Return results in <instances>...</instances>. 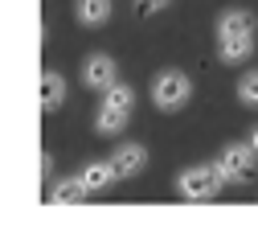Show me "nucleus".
<instances>
[{
	"label": "nucleus",
	"mask_w": 258,
	"mask_h": 230,
	"mask_svg": "<svg viewBox=\"0 0 258 230\" xmlns=\"http://www.w3.org/2000/svg\"><path fill=\"white\" fill-rule=\"evenodd\" d=\"M225 189L217 164H188V169L176 177V193L184 202H213V197Z\"/></svg>",
	"instance_id": "nucleus-1"
},
{
	"label": "nucleus",
	"mask_w": 258,
	"mask_h": 230,
	"mask_svg": "<svg viewBox=\"0 0 258 230\" xmlns=\"http://www.w3.org/2000/svg\"><path fill=\"white\" fill-rule=\"evenodd\" d=\"M188 99H192V78L184 74V70H160L156 78H152V103L160 107V111H180V107H188Z\"/></svg>",
	"instance_id": "nucleus-2"
},
{
	"label": "nucleus",
	"mask_w": 258,
	"mask_h": 230,
	"mask_svg": "<svg viewBox=\"0 0 258 230\" xmlns=\"http://www.w3.org/2000/svg\"><path fill=\"white\" fill-rule=\"evenodd\" d=\"M254 152H250V144H225L221 152H217V173H221V181L225 185H246L250 181V173H254Z\"/></svg>",
	"instance_id": "nucleus-3"
},
{
	"label": "nucleus",
	"mask_w": 258,
	"mask_h": 230,
	"mask_svg": "<svg viewBox=\"0 0 258 230\" xmlns=\"http://www.w3.org/2000/svg\"><path fill=\"white\" fill-rule=\"evenodd\" d=\"M82 82L90 90H107L111 82H119V66L111 54H86L82 58Z\"/></svg>",
	"instance_id": "nucleus-4"
},
{
	"label": "nucleus",
	"mask_w": 258,
	"mask_h": 230,
	"mask_svg": "<svg viewBox=\"0 0 258 230\" xmlns=\"http://www.w3.org/2000/svg\"><path fill=\"white\" fill-rule=\"evenodd\" d=\"M107 160H111L115 177H119V181H127V177H140V173L148 169V148H144V144H119Z\"/></svg>",
	"instance_id": "nucleus-5"
},
{
	"label": "nucleus",
	"mask_w": 258,
	"mask_h": 230,
	"mask_svg": "<svg viewBox=\"0 0 258 230\" xmlns=\"http://www.w3.org/2000/svg\"><path fill=\"white\" fill-rule=\"evenodd\" d=\"M254 54V33H221L217 37V58L225 66H242Z\"/></svg>",
	"instance_id": "nucleus-6"
},
{
	"label": "nucleus",
	"mask_w": 258,
	"mask_h": 230,
	"mask_svg": "<svg viewBox=\"0 0 258 230\" xmlns=\"http://www.w3.org/2000/svg\"><path fill=\"white\" fill-rule=\"evenodd\" d=\"M78 177H82V185H86V193H90V197H94V193H107V189L119 181V177H115V169H111V160H90Z\"/></svg>",
	"instance_id": "nucleus-7"
},
{
	"label": "nucleus",
	"mask_w": 258,
	"mask_h": 230,
	"mask_svg": "<svg viewBox=\"0 0 258 230\" xmlns=\"http://www.w3.org/2000/svg\"><path fill=\"white\" fill-rule=\"evenodd\" d=\"M111 13H115V0H78V5H74L78 25H86V29L107 25V21H111Z\"/></svg>",
	"instance_id": "nucleus-8"
},
{
	"label": "nucleus",
	"mask_w": 258,
	"mask_h": 230,
	"mask_svg": "<svg viewBox=\"0 0 258 230\" xmlns=\"http://www.w3.org/2000/svg\"><path fill=\"white\" fill-rule=\"evenodd\" d=\"M127 123H132V111H123V107L99 103V111H94V131H99V136H119Z\"/></svg>",
	"instance_id": "nucleus-9"
},
{
	"label": "nucleus",
	"mask_w": 258,
	"mask_h": 230,
	"mask_svg": "<svg viewBox=\"0 0 258 230\" xmlns=\"http://www.w3.org/2000/svg\"><path fill=\"white\" fill-rule=\"evenodd\" d=\"M86 185H82V177H61V181H53L49 185V202L53 206H78V202H86Z\"/></svg>",
	"instance_id": "nucleus-10"
},
{
	"label": "nucleus",
	"mask_w": 258,
	"mask_h": 230,
	"mask_svg": "<svg viewBox=\"0 0 258 230\" xmlns=\"http://www.w3.org/2000/svg\"><path fill=\"white\" fill-rule=\"evenodd\" d=\"M61 103H66V78H61L57 70H45L41 74V107L45 111H57Z\"/></svg>",
	"instance_id": "nucleus-11"
},
{
	"label": "nucleus",
	"mask_w": 258,
	"mask_h": 230,
	"mask_svg": "<svg viewBox=\"0 0 258 230\" xmlns=\"http://www.w3.org/2000/svg\"><path fill=\"white\" fill-rule=\"evenodd\" d=\"M221 33H254V13H246V9H225L221 17H217V37Z\"/></svg>",
	"instance_id": "nucleus-12"
},
{
	"label": "nucleus",
	"mask_w": 258,
	"mask_h": 230,
	"mask_svg": "<svg viewBox=\"0 0 258 230\" xmlns=\"http://www.w3.org/2000/svg\"><path fill=\"white\" fill-rule=\"evenodd\" d=\"M238 103L242 107H258V70H246L238 78Z\"/></svg>",
	"instance_id": "nucleus-13"
},
{
	"label": "nucleus",
	"mask_w": 258,
	"mask_h": 230,
	"mask_svg": "<svg viewBox=\"0 0 258 230\" xmlns=\"http://www.w3.org/2000/svg\"><path fill=\"white\" fill-rule=\"evenodd\" d=\"M136 5H140L144 13H160V9H168L172 0H136Z\"/></svg>",
	"instance_id": "nucleus-14"
},
{
	"label": "nucleus",
	"mask_w": 258,
	"mask_h": 230,
	"mask_svg": "<svg viewBox=\"0 0 258 230\" xmlns=\"http://www.w3.org/2000/svg\"><path fill=\"white\" fill-rule=\"evenodd\" d=\"M41 177H53V156H49V152L41 156Z\"/></svg>",
	"instance_id": "nucleus-15"
},
{
	"label": "nucleus",
	"mask_w": 258,
	"mask_h": 230,
	"mask_svg": "<svg viewBox=\"0 0 258 230\" xmlns=\"http://www.w3.org/2000/svg\"><path fill=\"white\" fill-rule=\"evenodd\" d=\"M246 144H250V152H254V156H258V127H254V131H250V140H246Z\"/></svg>",
	"instance_id": "nucleus-16"
}]
</instances>
